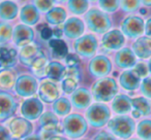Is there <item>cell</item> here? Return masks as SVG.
Here are the masks:
<instances>
[{"instance_id":"cell-43","label":"cell","mask_w":151,"mask_h":140,"mask_svg":"<svg viewBox=\"0 0 151 140\" xmlns=\"http://www.w3.org/2000/svg\"><path fill=\"white\" fill-rule=\"evenodd\" d=\"M134 72L139 76V77H143V76H146L147 75L148 68H147L146 64H144V63H139V64L134 65Z\"/></svg>"},{"instance_id":"cell-28","label":"cell","mask_w":151,"mask_h":140,"mask_svg":"<svg viewBox=\"0 0 151 140\" xmlns=\"http://www.w3.org/2000/svg\"><path fill=\"white\" fill-rule=\"evenodd\" d=\"M51 50H52V54L54 58L57 59H65L66 56L68 55V48L65 41H63L62 39H51L49 42Z\"/></svg>"},{"instance_id":"cell-4","label":"cell","mask_w":151,"mask_h":140,"mask_svg":"<svg viewBox=\"0 0 151 140\" xmlns=\"http://www.w3.org/2000/svg\"><path fill=\"white\" fill-rule=\"evenodd\" d=\"M108 127L114 135L126 139L132 135L136 125L132 117L126 115H119L113 117L108 124Z\"/></svg>"},{"instance_id":"cell-50","label":"cell","mask_w":151,"mask_h":140,"mask_svg":"<svg viewBox=\"0 0 151 140\" xmlns=\"http://www.w3.org/2000/svg\"><path fill=\"white\" fill-rule=\"evenodd\" d=\"M63 34V30H61L60 28H55L54 30H53V35L56 36L58 39H60V37L62 36Z\"/></svg>"},{"instance_id":"cell-47","label":"cell","mask_w":151,"mask_h":140,"mask_svg":"<svg viewBox=\"0 0 151 140\" xmlns=\"http://www.w3.org/2000/svg\"><path fill=\"white\" fill-rule=\"evenodd\" d=\"M40 36L44 40H50L53 36V30L49 27H44L40 31Z\"/></svg>"},{"instance_id":"cell-44","label":"cell","mask_w":151,"mask_h":140,"mask_svg":"<svg viewBox=\"0 0 151 140\" xmlns=\"http://www.w3.org/2000/svg\"><path fill=\"white\" fill-rule=\"evenodd\" d=\"M65 62L68 67H77L80 62V58L76 54H68L65 58Z\"/></svg>"},{"instance_id":"cell-56","label":"cell","mask_w":151,"mask_h":140,"mask_svg":"<svg viewBox=\"0 0 151 140\" xmlns=\"http://www.w3.org/2000/svg\"><path fill=\"white\" fill-rule=\"evenodd\" d=\"M57 1H59V2H63V1H65V0H57Z\"/></svg>"},{"instance_id":"cell-35","label":"cell","mask_w":151,"mask_h":140,"mask_svg":"<svg viewBox=\"0 0 151 140\" xmlns=\"http://www.w3.org/2000/svg\"><path fill=\"white\" fill-rule=\"evenodd\" d=\"M61 132V129L58 125L54 126H46V127H42L40 131V136L42 140H48L50 138L57 136Z\"/></svg>"},{"instance_id":"cell-32","label":"cell","mask_w":151,"mask_h":140,"mask_svg":"<svg viewBox=\"0 0 151 140\" xmlns=\"http://www.w3.org/2000/svg\"><path fill=\"white\" fill-rule=\"evenodd\" d=\"M48 61H47V58L45 57V55L40 56V58H37L35 61L33 62V64L31 65V69L33 73L35 74L36 76H42L46 75V68L48 66Z\"/></svg>"},{"instance_id":"cell-7","label":"cell","mask_w":151,"mask_h":140,"mask_svg":"<svg viewBox=\"0 0 151 140\" xmlns=\"http://www.w3.org/2000/svg\"><path fill=\"white\" fill-rule=\"evenodd\" d=\"M121 30L124 35L129 38H136L142 35L145 30L144 21L140 17L130 16L127 17L121 24Z\"/></svg>"},{"instance_id":"cell-52","label":"cell","mask_w":151,"mask_h":140,"mask_svg":"<svg viewBox=\"0 0 151 140\" xmlns=\"http://www.w3.org/2000/svg\"><path fill=\"white\" fill-rule=\"evenodd\" d=\"M140 1L145 6H151V0H140Z\"/></svg>"},{"instance_id":"cell-49","label":"cell","mask_w":151,"mask_h":140,"mask_svg":"<svg viewBox=\"0 0 151 140\" xmlns=\"http://www.w3.org/2000/svg\"><path fill=\"white\" fill-rule=\"evenodd\" d=\"M145 33L148 37L151 38V18L146 22V25H145Z\"/></svg>"},{"instance_id":"cell-13","label":"cell","mask_w":151,"mask_h":140,"mask_svg":"<svg viewBox=\"0 0 151 140\" xmlns=\"http://www.w3.org/2000/svg\"><path fill=\"white\" fill-rule=\"evenodd\" d=\"M124 41H125V39H124L123 33L117 29L107 32L101 39L103 46L109 50H115L121 48L124 44Z\"/></svg>"},{"instance_id":"cell-55","label":"cell","mask_w":151,"mask_h":140,"mask_svg":"<svg viewBox=\"0 0 151 140\" xmlns=\"http://www.w3.org/2000/svg\"><path fill=\"white\" fill-rule=\"evenodd\" d=\"M148 69H149V71H150V73H151V59H150V61H149V63H148Z\"/></svg>"},{"instance_id":"cell-3","label":"cell","mask_w":151,"mask_h":140,"mask_svg":"<svg viewBox=\"0 0 151 140\" xmlns=\"http://www.w3.org/2000/svg\"><path fill=\"white\" fill-rule=\"evenodd\" d=\"M85 21L91 31L95 33H107L111 27L109 16L97 9H92L85 15Z\"/></svg>"},{"instance_id":"cell-57","label":"cell","mask_w":151,"mask_h":140,"mask_svg":"<svg viewBox=\"0 0 151 140\" xmlns=\"http://www.w3.org/2000/svg\"><path fill=\"white\" fill-rule=\"evenodd\" d=\"M129 140H139V139H129Z\"/></svg>"},{"instance_id":"cell-8","label":"cell","mask_w":151,"mask_h":140,"mask_svg":"<svg viewBox=\"0 0 151 140\" xmlns=\"http://www.w3.org/2000/svg\"><path fill=\"white\" fill-rule=\"evenodd\" d=\"M15 90L19 96L30 97L35 94L37 90V82L31 75H21L17 78L15 85Z\"/></svg>"},{"instance_id":"cell-23","label":"cell","mask_w":151,"mask_h":140,"mask_svg":"<svg viewBox=\"0 0 151 140\" xmlns=\"http://www.w3.org/2000/svg\"><path fill=\"white\" fill-rule=\"evenodd\" d=\"M20 18L24 25H35L40 20V13L34 5L27 4L21 9Z\"/></svg>"},{"instance_id":"cell-22","label":"cell","mask_w":151,"mask_h":140,"mask_svg":"<svg viewBox=\"0 0 151 140\" xmlns=\"http://www.w3.org/2000/svg\"><path fill=\"white\" fill-rule=\"evenodd\" d=\"M120 85L127 91H134L140 86V77L134 72V70H126L120 75Z\"/></svg>"},{"instance_id":"cell-14","label":"cell","mask_w":151,"mask_h":140,"mask_svg":"<svg viewBox=\"0 0 151 140\" xmlns=\"http://www.w3.org/2000/svg\"><path fill=\"white\" fill-rule=\"evenodd\" d=\"M38 95L42 101L47 103H52L59 99L60 91L56 84L50 80H45L40 84V89H38Z\"/></svg>"},{"instance_id":"cell-33","label":"cell","mask_w":151,"mask_h":140,"mask_svg":"<svg viewBox=\"0 0 151 140\" xmlns=\"http://www.w3.org/2000/svg\"><path fill=\"white\" fill-rule=\"evenodd\" d=\"M68 7L71 13L82 15L88 9V0H69Z\"/></svg>"},{"instance_id":"cell-9","label":"cell","mask_w":151,"mask_h":140,"mask_svg":"<svg viewBox=\"0 0 151 140\" xmlns=\"http://www.w3.org/2000/svg\"><path fill=\"white\" fill-rule=\"evenodd\" d=\"M112 63L106 56H96L89 63V71L96 77H103L111 72Z\"/></svg>"},{"instance_id":"cell-6","label":"cell","mask_w":151,"mask_h":140,"mask_svg":"<svg viewBox=\"0 0 151 140\" xmlns=\"http://www.w3.org/2000/svg\"><path fill=\"white\" fill-rule=\"evenodd\" d=\"M97 48V40L95 36L91 34L81 36L80 38L76 40L75 50L80 56L85 58H90L95 54Z\"/></svg>"},{"instance_id":"cell-53","label":"cell","mask_w":151,"mask_h":140,"mask_svg":"<svg viewBox=\"0 0 151 140\" xmlns=\"http://www.w3.org/2000/svg\"><path fill=\"white\" fill-rule=\"evenodd\" d=\"M48 140H68V139H66L65 137H61V136H54V137L50 138Z\"/></svg>"},{"instance_id":"cell-1","label":"cell","mask_w":151,"mask_h":140,"mask_svg":"<svg viewBox=\"0 0 151 140\" xmlns=\"http://www.w3.org/2000/svg\"><path fill=\"white\" fill-rule=\"evenodd\" d=\"M118 92L117 82L114 78L103 77L96 80L92 86V96L96 101L108 102L115 98Z\"/></svg>"},{"instance_id":"cell-27","label":"cell","mask_w":151,"mask_h":140,"mask_svg":"<svg viewBox=\"0 0 151 140\" xmlns=\"http://www.w3.org/2000/svg\"><path fill=\"white\" fill-rule=\"evenodd\" d=\"M18 15V5L13 1H3L0 3V19L4 21L14 20Z\"/></svg>"},{"instance_id":"cell-12","label":"cell","mask_w":151,"mask_h":140,"mask_svg":"<svg viewBox=\"0 0 151 140\" xmlns=\"http://www.w3.org/2000/svg\"><path fill=\"white\" fill-rule=\"evenodd\" d=\"M17 109V103L12 95L0 92V121L13 117Z\"/></svg>"},{"instance_id":"cell-11","label":"cell","mask_w":151,"mask_h":140,"mask_svg":"<svg viewBox=\"0 0 151 140\" xmlns=\"http://www.w3.org/2000/svg\"><path fill=\"white\" fill-rule=\"evenodd\" d=\"M44 105L38 99L30 98L22 103L21 113L26 119H36L42 115Z\"/></svg>"},{"instance_id":"cell-19","label":"cell","mask_w":151,"mask_h":140,"mask_svg":"<svg viewBox=\"0 0 151 140\" xmlns=\"http://www.w3.org/2000/svg\"><path fill=\"white\" fill-rule=\"evenodd\" d=\"M115 63L120 68H132L136 65V55L130 48H122L116 54Z\"/></svg>"},{"instance_id":"cell-15","label":"cell","mask_w":151,"mask_h":140,"mask_svg":"<svg viewBox=\"0 0 151 140\" xmlns=\"http://www.w3.org/2000/svg\"><path fill=\"white\" fill-rule=\"evenodd\" d=\"M34 38V32L29 26L27 25H18L14 29L13 39L16 45L25 46L30 44V42Z\"/></svg>"},{"instance_id":"cell-59","label":"cell","mask_w":151,"mask_h":140,"mask_svg":"<svg viewBox=\"0 0 151 140\" xmlns=\"http://www.w3.org/2000/svg\"><path fill=\"white\" fill-rule=\"evenodd\" d=\"M91 1H94V0H91Z\"/></svg>"},{"instance_id":"cell-16","label":"cell","mask_w":151,"mask_h":140,"mask_svg":"<svg viewBox=\"0 0 151 140\" xmlns=\"http://www.w3.org/2000/svg\"><path fill=\"white\" fill-rule=\"evenodd\" d=\"M42 52L40 50L36 44H28L21 48L20 50L19 58L22 64L26 65V66H30L33 64V62L40 56H42Z\"/></svg>"},{"instance_id":"cell-40","label":"cell","mask_w":151,"mask_h":140,"mask_svg":"<svg viewBox=\"0 0 151 140\" xmlns=\"http://www.w3.org/2000/svg\"><path fill=\"white\" fill-rule=\"evenodd\" d=\"M78 82L79 80H76V78L65 77L62 82V90L66 94H71L75 92L77 87H78Z\"/></svg>"},{"instance_id":"cell-2","label":"cell","mask_w":151,"mask_h":140,"mask_svg":"<svg viewBox=\"0 0 151 140\" xmlns=\"http://www.w3.org/2000/svg\"><path fill=\"white\" fill-rule=\"evenodd\" d=\"M63 131L65 135L70 138H80L87 132V122L78 113L69 114L62 122Z\"/></svg>"},{"instance_id":"cell-25","label":"cell","mask_w":151,"mask_h":140,"mask_svg":"<svg viewBox=\"0 0 151 140\" xmlns=\"http://www.w3.org/2000/svg\"><path fill=\"white\" fill-rule=\"evenodd\" d=\"M16 77H17V73L13 69L9 68L1 70L0 71V90L9 91L13 89L17 82Z\"/></svg>"},{"instance_id":"cell-37","label":"cell","mask_w":151,"mask_h":140,"mask_svg":"<svg viewBox=\"0 0 151 140\" xmlns=\"http://www.w3.org/2000/svg\"><path fill=\"white\" fill-rule=\"evenodd\" d=\"M120 5V0H99V6L106 13H114Z\"/></svg>"},{"instance_id":"cell-29","label":"cell","mask_w":151,"mask_h":140,"mask_svg":"<svg viewBox=\"0 0 151 140\" xmlns=\"http://www.w3.org/2000/svg\"><path fill=\"white\" fill-rule=\"evenodd\" d=\"M66 19V11L62 9V7H54L51 9L50 11L47 13L46 20L49 24L52 25H59V24L63 23Z\"/></svg>"},{"instance_id":"cell-18","label":"cell","mask_w":151,"mask_h":140,"mask_svg":"<svg viewBox=\"0 0 151 140\" xmlns=\"http://www.w3.org/2000/svg\"><path fill=\"white\" fill-rule=\"evenodd\" d=\"M17 50L6 45H0V68L9 69L17 63Z\"/></svg>"},{"instance_id":"cell-31","label":"cell","mask_w":151,"mask_h":140,"mask_svg":"<svg viewBox=\"0 0 151 140\" xmlns=\"http://www.w3.org/2000/svg\"><path fill=\"white\" fill-rule=\"evenodd\" d=\"M132 105L134 110L139 111L141 115H147L151 111V104L146 98L144 97H137L132 100Z\"/></svg>"},{"instance_id":"cell-26","label":"cell","mask_w":151,"mask_h":140,"mask_svg":"<svg viewBox=\"0 0 151 140\" xmlns=\"http://www.w3.org/2000/svg\"><path fill=\"white\" fill-rule=\"evenodd\" d=\"M132 99L126 95H118L112 102V108L116 113L124 114L127 113L132 108Z\"/></svg>"},{"instance_id":"cell-21","label":"cell","mask_w":151,"mask_h":140,"mask_svg":"<svg viewBox=\"0 0 151 140\" xmlns=\"http://www.w3.org/2000/svg\"><path fill=\"white\" fill-rule=\"evenodd\" d=\"M132 52L141 59L151 57V38L148 36L138 38L132 45Z\"/></svg>"},{"instance_id":"cell-51","label":"cell","mask_w":151,"mask_h":140,"mask_svg":"<svg viewBox=\"0 0 151 140\" xmlns=\"http://www.w3.org/2000/svg\"><path fill=\"white\" fill-rule=\"evenodd\" d=\"M23 140H42L40 135H29L25 137Z\"/></svg>"},{"instance_id":"cell-39","label":"cell","mask_w":151,"mask_h":140,"mask_svg":"<svg viewBox=\"0 0 151 140\" xmlns=\"http://www.w3.org/2000/svg\"><path fill=\"white\" fill-rule=\"evenodd\" d=\"M140 0H120V6L126 13L136 11L140 7Z\"/></svg>"},{"instance_id":"cell-17","label":"cell","mask_w":151,"mask_h":140,"mask_svg":"<svg viewBox=\"0 0 151 140\" xmlns=\"http://www.w3.org/2000/svg\"><path fill=\"white\" fill-rule=\"evenodd\" d=\"M84 32V23L78 18H70L63 26V33L70 39L80 38Z\"/></svg>"},{"instance_id":"cell-54","label":"cell","mask_w":151,"mask_h":140,"mask_svg":"<svg viewBox=\"0 0 151 140\" xmlns=\"http://www.w3.org/2000/svg\"><path fill=\"white\" fill-rule=\"evenodd\" d=\"M132 115H134V117H140V115H141V113L139 112V111H137V110H134L132 111Z\"/></svg>"},{"instance_id":"cell-20","label":"cell","mask_w":151,"mask_h":140,"mask_svg":"<svg viewBox=\"0 0 151 140\" xmlns=\"http://www.w3.org/2000/svg\"><path fill=\"white\" fill-rule=\"evenodd\" d=\"M71 103L77 109H85L91 103V94L86 89H78L71 94Z\"/></svg>"},{"instance_id":"cell-46","label":"cell","mask_w":151,"mask_h":140,"mask_svg":"<svg viewBox=\"0 0 151 140\" xmlns=\"http://www.w3.org/2000/svg\"><path fill=\"white\" fill-rule=\"evenodd\" d=\"M66 77H73L76 78V80H79V76H80V73H79V70L77 67H68L66 69V74H65Z\"/></svg>"},{"instance_id":"cell-58","label":"cell","mask_w":151,"mask_h":140,"mask_svg":"<svg viewBox=\"0 0 151 140\" xmlns=\"http://www.w3.org/2000/svg\"><path fill=\"white\" fill-rule=\"evenodd\" d=\"M82 140H87V139H82Z\"/></svg>"},{"instance_id":"cell-5","label":"cell","mask_w":151,"mask_h":140,"mask_svg":"<svg viewBox=\"0 0 151 140\" xmlns=\"http://www.w3.org/2000/svg\"><path fill=\"white\" fill-rule=\"evenodd\" d=\"M111 112L107 105L101 103H95L91 105L86 111V117L88 123L94 128L104 127L109 122Z\"/></svg>"},{"instance_id":"cell-36","label":"cell","mask_w":151,"mask_h":140,"mask_svg":"<svg viewBox=\"0 0 151 140\" xmlns=\"http://www.w3.org/2000/svg\"><path fill=\"white\" fill-rule=\"evenodd\" d=\"M13 33V28L9 24L0 23V43H4L11 40Z\"/></svg>"},{"instance_id":"cell-42","label":"cell","mask_w":151,"mask_h":140,"mask_svg":"<svg viewBox=\"0 0 151 140\" xmlns=\"http://www.w3.org/2000/svg\"><path fill=\"white\" fill-rule=\"evenodd\" d=\"M141 92L147 98H151V77H146L141 84Z\"/></svg>"},{"instance_id":"cell-45","label":"cell","mask_w":151,"mask_h":140,"mask_svg":"<svg viewBox=\"0 0 151 140\" xmlns=\"http://www.w3.org/2000/svg\"><path fill=\"white\" fill-rule=\"evenodd\" d=\"M93 140H117L115 138V136L112 135L110 133H107V132H99L96 135L94 136Z\"/></svg>"},{"instance_id":"cell-48","label":"cell","mask_w":151,"mask_h":140,"mask_svg":"<svg viewBox=\"0 0 151 140\" xmlns=\"http://www.w3.org/2000/svg\"><path fill=\"white\" fill-rule=\"evenodd\" d=\"M0 140H12L9 131L2 125H0Z\"/></svg>"},{"instance_id":"cell-34","label":"cell","mask_w":151,"mask_h":140,"mask_svg":"<svg viewBox=\"0 0 151 140\" xmlns=\"http://www.w3.org/2000/svg\"><path fill=\"white\" fill-rule=\"evenodd\" d=\"M138 135L143 140H151V119H144L138 125Z\"/></svg>"},{"instance_id":"cell-41","label":"cell","mask_w":151,"mask_h":140,"mask_svg":"<svg viewBox=\"0 0 151 140\" xmlns=\"http://www.w3.org/2000/svg\"><path fill=\"white\" fill-rule=\"evenodd\" d=\"M34 6L38 11L46 13L49 11L53 6V0H34Z\"/></svg>"},{"instance_id":"cell-38","label":"cell","mask_w":151,"mask_h":140,"mask_svg":"<svg viewBox=\"0 0 151 140\" xmlns=\"http://www.w3.org/2000/svg\"><path fill=\"white\" fill-rule=\"evenodd\" d=\"M58 123H59L58 119H57V117L53 112H45L40 117V125L42 127L58 125Z\"/></svg>"},{"instance_id":"cell-30","label":"cell","mask_w":151,"mask_h":140,"mask_svg":"<svg viewBox=\"0 0 151 140\" xmlns=\"http://www.w3.org/2000/svg\"><path fill=\"white\" fill-rule=\"evenodd\" d=\"M54 112L59 117H65L70 112L71 104L66 98H59L53 104Z\"/></svg>"},{"instance_id":"cell-10","label":"cell","mask_w":151,"mask_h":140,"mask_svg":"<svg viewBox=\"0 0 151 140\" xmlns=\"http://www.w3.org/2000/svg\"><path fill=\"white\" fill-rule=\"evenodd\" d=\"M32 130H33L32 124L28 119H23V117H15L9 123V131L17 139L29 136Z\"/></svg>"},{"instance_id":"cell-24","label":"cell","mask_w":151,"mask_h":140,"mask_svg":"<svg viewBox=\"0 0 151 140\" xmlns=\"http://www.w3.org/2000/svg\"><path fill=\"white\" fill-rule=\"evenodd\" d=\"M65 74H66V68L59 62L49 63L46 68V75L55 82L63 80L65 77Z\"/></svg>"}]
</instances>
